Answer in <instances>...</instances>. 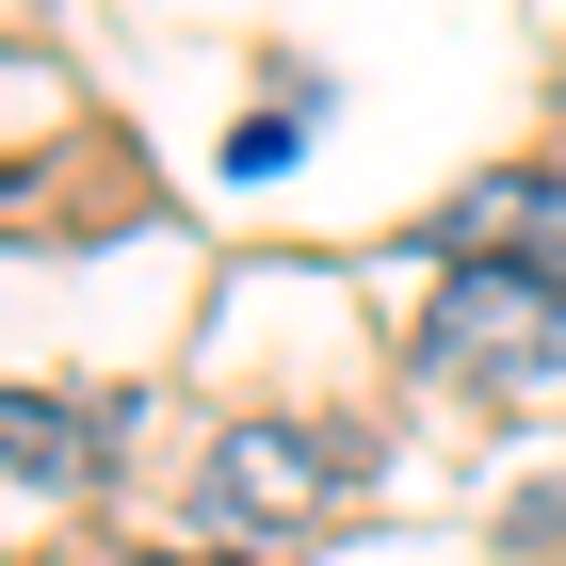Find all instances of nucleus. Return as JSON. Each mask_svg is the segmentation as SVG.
<instances>
[{"instance_id":"nucleus-1","label":"nucleus","mask_w":566,"mask_h":566,"mask_svg":"<svg viewBox=\"0 0 566 566\" xmlns=\"http://www.w3.org/2000/svg\"><path fill=\"white\" fill-rule=\"evenodd\" d=\"M373 470L340 421H227L211 470H195V534H307L340 485Z\"/></svg>"},{"instance_id":"nucleus-2","label":"nucleus","mask_w":566,"mask_h":566,"mask_svg":"<svg viewBox=\"0 0 566 566\" xmlns=\"http://www.w3.org/2000/svg\"><path fill=\"white\" fill-rule=\"evenodd\" d=\"M421 373H453L470 405L551 389L566 373V292H534V275H453V292L421 307Z\"/></svg>"},{"instance_id":"nucleus-3","label":"nucleus","mask_w":566,"mask_h":566,"mask_svg":"<svg viewBox=\"0 0 566 566\" xmlns=\"http://www.w3.org/2000/svg\"><path fill=\"white\" fill-rule=\"evenodd\" d=\"M437 260H453V275H534V292H566V178H551V163L470 178V195L437 211Z\"/></svg>"},{"instance_id":"nucleus-4","label":"nucleus","mask_w":566,"mask_h":566,"mask_svg":"<svg viewBox=\"0 0 566 566\" xmlns=\"http://www.w3.org/2000/svg\"><path fill=\"white\" fill-rule=\"evenodd\" d=\"M114 405L97 389H0V518H33V502H82L114 470Z\"/></svg>"}]
</instances>
